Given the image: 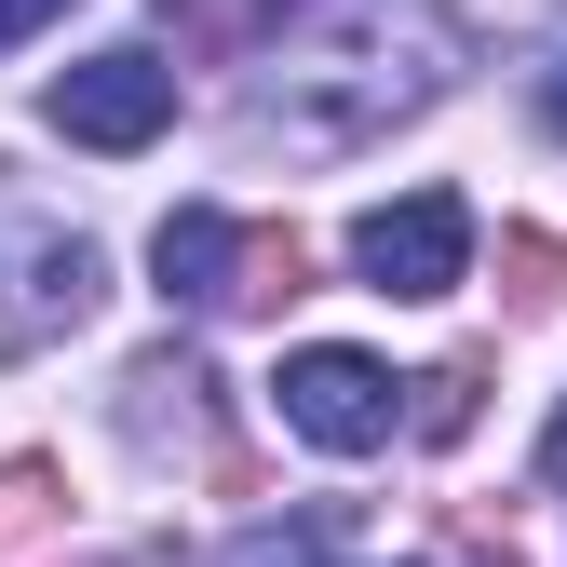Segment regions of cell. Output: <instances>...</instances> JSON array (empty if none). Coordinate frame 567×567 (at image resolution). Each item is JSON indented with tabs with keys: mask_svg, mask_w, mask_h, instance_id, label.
<instances>
[{
	"mask_svg": "<svg viewBox=\"0 0 567 567\" xmlns=\"http://www.w3.org/2000/svg\"><path fill=\"white\" fill-rule=\"evenodd\" d=\"M460 82V14L446 0H311L298 41H284V95H270V135L298 163H338L365 135L419 122Z\"/></svg>",
	"mask_w": 567,
	"mask_h": 567,
	"instance_id": "cell-1",
	"label": "cell"
},
{
	"mask_svg": "<svg viewBox=\"0 0 567 567\" xmlns=\"http://www.w3.org/2000/svg\"><path fill=\"white\" fill-rule=\"evenodd\" d=\"M95 298H109V257L82 230L28 217V189L0 176V338H82Z\"/></svg>",
	"mask_w": 567,
	"mask_h": 567,
	"instance_id": "cell-2",
	"label": "cell"
},
{
	"mask_svg": "<svg viewBox=\"0 0 567 567\" xmlns=\"http://www.w3.org/2000/svg\"><path fill=\"white\" fill-rule=\"evenodd\" d=\"M270 405H284V433H311L324 460H379L392 446V365L379 351H338V338H311V351H284V379H270Z\"/></svg>",
	"mask_w": 567,
	"mask_h": 567,
	"instance_id": "cell-3",
	"label": "cell"
},
{
	"mask_svg": "<svg viewBox=\"0 0 567 567\" xmlns=\"http://www.w3.org/2000/svg\"><path fill=\"white\" fill-rule=\"evenodd\" d=\"M351 270H365L379 298H446V284L473 270V203H460V189L365 203V217H351Z\"/></svg>",
	"mask_w": 567,
	"mask_h": 567,
	"instance_id": "cell-4",
	"label": "cell"
},
{
	"mask_svg": "<svg viewBox=\"0 0 567 567\" xmlns=\"http://www.w3.org/2000/svg\"><path fill=\"white\" fill-rule=\"evenodd\" d=\"M41 122L82 135V150H150V135L176 122V68H163V54H82V68L41 95Z\"/></svg>",
	"mask_w": 567,
	"mask_h": 567,
	"instance_id": "cell-5",
	"label": "cell"
},
{
	"mask_svg": "<svg viewBox=\"0 0 567 567\" xmlns=\"http://www.w3.org/2000/svg\"><path fill=\"white\" fill-rule=\"evenodd\" d=\"M230 230H244V217H217V203H176V217L150 230V270H163V298L217 311V284H230Z\"/></svg>",
	"mask_w": 567,
	"mask_h": 567,
	"instance_id": "cell-6",
	"label": "cell"
},
{
	"mask_svg": "<svg viewBox=\"0 0 567 567\" xmlns=\"http://www.w3.org/2000/svg\"><path fill=\"white\" fill-rule=\"evenodd\" d=\"M284 298H311V244H298V230H230L217 311H284Z\"/></svg>",
	"mask_w": 567,
	"mask_h": 567,
	"instance_id": "cell-7",
	"label": "cell"
},
{
	"mask_svg": "<svg viewBox=\"0 0 567 567\" xmlns=\"http://www.w3.org/2000/svg\"><path fill=\"white\" fill-rule=\"evenodd\" d=\"M150 14H163L189 54H244V41H270V28H284V0H150Z\"/></svg>",
	"mask_w": 567,
	"mask_h": 567,
	"instance_id": "cell-8",
	"label": "cell"
},
{
	"mask_svg": "<svg viewBox=\"0 0 567 567\" xmlns=\"http://www.w3.org/2000/svg\"><path fill=\"white\" fill-rule=\"evenodd\" d=\"M54 527V460H0V554H28Z\"/></svg>",
	"mask_w": 567,
	"mask_h": 567,
	"instance_id": "cell-9",
	"label": "cell"
},
{
	"mask_svg": "<svg viewBox=\"0 0 567 567\" xmlns=\"http://www.w3.org/2000/svg\"><path fill=\"white\" fill-rule=\"evenodd\" d=\"M473 392H486V365H473V351H460V365H433V379H419V433H433V446H460V433H473Z\"/></svg>",
	"mask_w": 567,
	"mask_h": 567,
	"instance_id": "cell-10",
	"label": "cell"
},
{
	"mask_svg": "<svg viewBox=\"0 0 567 567\" xmlns=\"http://www.w3.org/2000/svg\"><path fill=\"white\" fill-rule=\"evenodd\" d=\"M217 567H338V527H244Z\"/></svg>",
	"mask_w": 567,
	"mask_h": 567,
	"instance_id": "cell-11",
	"label": "cell"
},
{
	"mask_svg": "<svg viewBox=\"0 0 567 567\" xmlns=\"http://www.w3.org/2000/svg\"><path fill=\"white\" fill-rule=\"evenodd\" d=\"M501 270H514V298H527V311H554V298H567V244H554V230H514V244H501Z\"/></svg>",
	"mask_w": 567,
	"mask_h": 567,
	"instance_id": "cell-12",
	"label": "cell"
},
{
	"mask_svg": "<svg viewBox=\"0 0 567 567\" xmlns=\"http://www.w3.org/2000/svg\"><path fill=\"white\" fill-rule=\"evenodd\" d=\"M54 14H68V0H0V54H14L28 28H54Z\"/></svg>",
	"mask_w": 567,
	"mask_h": 567,
	"instance_id": "cell-13",
	"label": "cell"
},
{
	"mask_svg": "<svg viewBox=\"0 0 567 567\" xmlns=\"http://www.w3.org/2000/svg\"><path fill=\"white\" fill-rule=\"evenodd\" d=\"M540 122H554V135H567V68H554V82H540Z\"/></svg>",
	"mask_w": 567,
	"mask_h": 567,
	"instance_id": "cell-14",
	"label": "cell"
},
{
	"mask_svg": "<svg viewBox=\"0 0 567 567\" xmlns=\"http://www.w3.org/2000/svg\"><path fill=\"white\" fill-rule=\"evenodd\" d=\"M540 473H554V486H567V419H554V433H540Z\"/></svg>",
	"mask_w": 567,
	"mask_h": 567,
	"instance_id": "cell-15",
	"label": "cell"
},
{
	"mask_svg": "<svg viewBox=\"0 0 567 567\" xmlns=\"http://www.w3.org/2000/svg\"><path fill=\"white\" fill-rule=\"evenodd\" d=\"M514 14H554V0H514Z\"/></svg>",
	"mask_w": 567,
	"mask_h": 567,
	"instance_id": "cell-16",
	"label": "cell"
}]
</instances>
